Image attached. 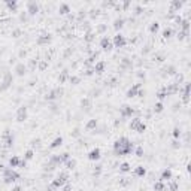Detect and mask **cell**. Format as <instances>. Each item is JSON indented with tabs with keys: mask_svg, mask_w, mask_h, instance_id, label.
<instances>
[{
	"mask_svg": "<svg viewBox=\"0 0 191 191\" xmlns=\"http://www.w3.org/2000/svg\"><path fill=\"white\" fill-rule=\"evenodd\" d=\"M133 149V145L132 142L125 137H121L119 140L115 142V152L119 154V155H124V154H130Z\"/></svg>",
	"mask_w": 191,
	"mask_h": 191,
	"instance_id": "6da1fadb",
	"label": "cell"
},
{
	"mask_svg": "<svg viewBox=\"0 0 191 191\" xmlns=\"http://www.w3.org/2000/svg\"><path fill=\"white\" fill-rule=\"evenodd\" d=\"M18 179V173H15L12 170H6L5 172V182L6 184H9V182H14Z\"/></svg>",
	"mask_w": 191,
	"mask_h": 191,
	"instance_id": "7a4b0ae2",
	"label": "cell"
},
{
	"mask_svg": "<svg viewBox=\"0 0 191 191\" xmlns=\"http://www.w3.org/2000/svg\"><path fill=\"white\" fill-rule=\"evenodd\" d=\"M114 42H115V46L117 48H123L125 45V39H124V36H121V34H117L115 39H114Z\"/></svg>",
	"mask_w": 191,
	"mask_h": 191,
	"instance_id": "3957f363",
	"label": "cell"
},
{
	"mask_svg": "<svg viewBox=\"0 0 191 191\" xmlns=\"http://www.w3.org/2000/svg\"><path fill=\"white\" fill-rule=\"evenodd\" d=\"M88 158H90V160H99V158H100V149H99V148L93 149V151L88 154Z\"/></svg>",
	"mask_w": 191,
	"mask_h": 191,
	"instance_id": "277c9868",
	"label": "cell"
},
{
	"mask_svg": "<svg viewBox=\"0 0 191 191\" xmlns=\"http://www.w3.org/2000/svg\"><path fill=\"white\" fill-rule=\"evenodd\" d=\"M102 48L105 49V51H109V49L112 48V43H110V40H109L108 37H103V39H102Z\"/></svg>",
	"mask_w": 191,
	"mask_h": 191,
	"instance_id": "5b68a950",
	"label": "cell"
},
{
	"mask_svg": "<svg viewBox=\"0 0 191 191\" xmlns=\"http://www.w3.org/2000/svg\"><path fill=\"white\" fill-rule=\"evenodd\" d=\"M18 121H24L25 118H27V109L25 108H20V110H18Z\"/></svg>",
	"mask_w": 191,
	"mask_h": 191,
	"instance_id": "8992f818",
	"label": "cell"
},
{
	"mask_svg": "<svg viewBox=\"0 0 191 191\" xmlns=\"http://www.w3.org/2000/svg\"><path fill=\"white\" fill-rule=\"evenodd\" d=\"M121 114H123V117H128V115L133 114V109L130 108V106H127V105H124L123 109H121Z\"/></svg>",
	"mask_w": 191,
	"mask_h": 191,
	"instance_id": "52a82bcc",
	"label": "cell"
},
{
	"mask_svg": "<svg viewBox=\"0 0 191 191\" xmlns=\"http://www.w3.org/2000/svg\"><path fill=\"white\" fill-rule=\"evenodd\" d=\"M61 143H63V139H61V137H57L55 140L51 143V148H58V146L61 145Z\"/></svg>",
	"mask_w": 191,
	"mask_h": 191,
	"instance_id": "ba28073f",
	"label": "cell"
},
{
	"mask_svg": "<svg viewBox=\"0 0 191 191\" xmlns=\"http://www.w3.org/2000/svg\"><path fill=\"white\" fill-rule=\"evenodd\" d=\"M103 69H105V63H103V61H100V63H97V64L94 66V70H96V72H99V73L103 72Z\"/></svg>",
	"mask_w": 191,
	"mask_h": 191,
	"instance_id": "9c48e42d",
	"label": "cell"
},
{
	"mask_svg": "<svg viewBox=\"0 0 191 191\" xmlns=\"http://www.w3.org/2000/svg\"><path fill=\"white\" fill-rule=\"evenodd\" d=\"M170 178H172V172L166 169V170H164V172H163V175H161V179L164 181V179H170Z\"/></svg>",
	"mask_w": 191,
	"mask_h": 191,
	"instance_id": "30bf717a",
	"label": "cell"
},
{
	"mask_svg": "<svg viewBox=\"0 0 191 191\" xmlns=\"http://www.w3.org/2000/svg\"><path fill=\"white\" fill-rule=\"evenodd\" d=\"M9 163H11V166H12V167H15V166H18V164H20L21 161H20V158H18V157H12V158L9 160Z\"/></svg>",
	"mask_w": 191,
	"mask_h": 191,
	"instance_id": "8fae6325",
	"label": "cell"
},
{
	"mask_svg": "<svg viewBox=\"0 0 191 191\" xmlns=\"http://www.w3.org/2000/svg\"><path fill=\"white\" fill-rule=\"evenodd\" d=\"M16 73H18V75H24V73H25L24 64H18V66H16Z\"/></svg>",
	"mask_w": 191,
	"mask_h": 191,
	"instance_id": "7c38bea8",
	"label": "cell"
},
{
	"mask_svg": "<svg viewBox=\"0 0 191 191\" xmlns=\"http://www.w3.org/2000/svg\"><path fill=\"white\" fill-rule=\"evenodd\" d=\"M66 166H67V169H73V167L76 166V161H75V160H67Z\"/></svg>",
	"mask_w": 191,
	"mask_h": 191,
	"instance_id": "4fadbf2b",
	"label": "cell"
},
{
	"mask_svg": "<svg viewBox=\"0 0 191 191\" xmlns=\"http://www.w3.org/2000/svg\"><path fill=\"white\" fill-rule=\"evenodd\" d=\"M119 169H121V172H128V170H130V166H128L127 163H123V164L119 166Z\"/></svg>",
	"mask_w": 191,
	"mask_h": 191,
	"instance_id": "5bb4252c",
	"label": "cell"
},
{
	"mask_svg": "<svg viewBox=\"0 0 191 191\" xmlns=\"http://www.w3.org/2000/svg\"><path fill=\"white\" fill-rule=\"evenodd\" d=\"M136 175L143 176V175H145V169H143V167H137V169H136Z\"/></svg>",
	"mask_w": 191,
	"mask_h": 191,
	"instance_id": "9a60e30c",
	"label": "cell"
},
{
	"mask_svg": "<svg viewBox=\"0 0 191 191\" xmlns=\"http://www.w3.org/2000/svg\"><path fill=\"white\" fill-rule=\"evenodd\" d=\"M96 124H97V123H96V119H91L90 123L87 124V128H94V127H96Z\"/></svg>",
	"mask_w": 191,
	"mask_h": 191,
	"instance_id": "2e32d148",
	"label": "cell"
},
{
	"mask_svg": "<svg viewBox=\"0 0 191 191\" xmlns=\"http://www.w3.org/2000/svg\"><path fill=\"white\" fill-rule=\"evenodd\" d=\"M36 11H37V6L34 5V3H30V12H31V14H34Z\"/></svg>",
	"mask_w": 191,
	"mask_h": 191,
	"instance_id": "e0dca14e",
	"label": "cell"
},
{
	"mask_svg": "<svg viewBox=\"0 0 191 191\" xmlns=\"http://www.w3.org/2000/svg\"><path fill=\"white\" fill-rule=\"evenodd\" d=\"M170 34H172V30H170V29H166V30L163 31V36H164V37H169Z\"/></svg>",
	"mask_w": 191,
	"mask_h": 191,
	"instance_id": "ac0fdd59",
	"label": "cell"
},
{
	"mask_svg": "<svg viewBox=\"0 0 191 191\" xmlns=\"http://www.w3.org/2000/svg\"><path fill=\"white\" fill-rule=\"evenodd\" d=\"M154 109H155V112H161V110H163V105H161V103H157Z\"/></svg>",
	"mask_w": 191,
	"mask_h": 191,
	"instance_id": "d6986e66",
	"label": "cell"
},
{
	"mask_svg": "<svg viewBox=\"0 0 191 191\" xmlns=\"http://www.w3.org/2000/svg\"><path fill=\"white\" fill-rule=\"evenodd\" d=\"M155 190H158V191H161V190H164V185L161 184V182H157V184H155Z\"/></svg>",
	"mask_w": 191,
	"mask_h": 191,
	"instance_id": "ffe728a7",
	"label": "cell"
},
{
	"mask_svg": "<svg viewBox=\"0 0 191 191\" xmlns=\"http://www.w3.org/2000/svg\"><path fill=\"white\" fill-rule=\"evenodd\" d=\"M119 27H123V20H117L115 21V29H119Z\"/></svg>",
	"mask_w": 191,
	"mask_h": 191,
	"instance_id": "44dd1931",
	"label": "cell"
},
{
	"mask_svg": "<svg viewBox=\"0 0 191 191\" xmlns=\"http://www.w3.org/2000/svg\"><path fill=\"white\" fill-rule=\"evenodd\" d=\"M166 94H167V93H166V91H160V93H158V94H157V96H158V99H160V100H161V99H164V97H166Z\"/></svg>",
	"mask_w": 191,
	"mask_h": 191,
	"instance_id": "7402d4cb",
	"label": "cell"
},
{
	"mask_svg": "<svg viewBox=\"0 0 191 191\" xmlns=\"http://www.w3.org/2000/svg\"><path fill=\"white\" fill-rule=\"evenodd\" d=\"M157 30H158V24L154 22V24L151 25V31H157Z\"/></svg>",
	"mask_w": 191,
	"mask_h": 191,
	"instance_id": "603a6c76",
	"label": "cell"
},
{
	"mask_svg": "<svg viewBox=\"0 0 191 191\" xmlns=\"http://www.w3.org/2000/svg\"><path fill=\"white\" fill-rule=\"evenodd\" d=\"M33 157V151H27V154H25V158H27V160H30Z\"/></svg>",
	"mask_w": 191,
	"mask_h": 191,
	"instance_id": "cb8c5ba5",
	"label": "cell"
},
{
	"mask_svg": "<svg viewBox=\"0 0 191 191\" xmlns=\"http://www.w3.org/2000/svg\"><path fill=\"white\" fill-rule=\"evenodd\" d=\"M136 154L139 155V157H140V155L143 154V149H142V148H137V151H136Z\"/></svg>",
	"mask_w": 191,
	"mask_h": 191,
	"instance_id": "d4e9b609",
	"label": "cell"
},
{
	"mask_svg": "<svg viewBox=\"0 0 191 191\" xmlns=\"http://www.w3.org/2000/svg\"><path fill=\"white\" fill-rule=\"evenodd\" d=\"M179 134H181V132H179L178 128H175V132H173V136H175V137H178Z\"/></svg>",
	"mask_w": 191,
	"mask_h": 191,
	"instance_id": "484cf974",
	"label": "cell"
},
{
	"mask_svg": "<svg viewBox=\"0 0 191 191\" xmlns=\"http://www.w3.org/2000/svg\"><path fill=\"white\" fill-rule=\"evenodd\" d=\"M61 11H63V14H66V12L69 11V7H67L66 5H63V6H61Z\"/></svg>",
	"mask_w": 191,
	"mask_h": 191,
	"instance_id": "4316f807",
	"label": "cell"
},
{
	"mask_svg": "<svg viewBox=\"0 0 191 191\" xmlns=\"http://www.w3.org/2000/svg\"><path fill=\"white\" fill-rule=\"evenodd\" d=\"M12 191H21V187H15V188H14Z\"/></svg>",
	"mask_w": 191,
	"mask_h": 191,
	"instance_id": "83f0119b",
	"label": "cell"
}]
</instances>
